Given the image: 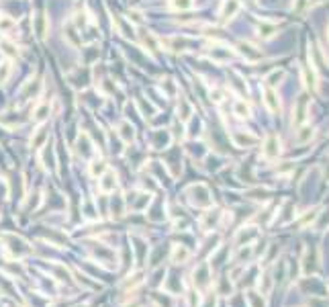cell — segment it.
<instances>
[{
    "label": "cell",
    "mask_w": 329,
    "mask_h": 307,
    "mask_svg": "<svg viewBox=\"0 0 329 307\" xmlns=\"http://www.w3.org/2000/svg\"><path fill=\"white\" fill-rule=\"evenodd\" d=\"M67 80H70V84L76 86V88H86L90 84V80H92V72H90L88 66L76 68V70H72L70 74H67Z\"/></svg>",
    "instance_id": "7a4b0ae2"
},
{
    "label": "cell",
    "mask_w": 329,
    "mask_h": 307,
    "mask_svg": "<svg viewBox=\"0 0 329 307\" xmlns=\"http://www.w3.org/2000/svg\"><path fill=\"white\" fill-rule=\"evenodd\" d=\"M0 53L4 55L6 60H15V58H19V47L13 43V41H8V39H4V41H0Z\"/></svg>",
    "instance_id": "9a60e30c"
},
{
    "label": "cell",
    "mask_w": 329,
    "mask_h": 307,
    "mask_svg": "<svg viewBox=\"0 0 329 307\" xmlns=\"http://www.w3.org/2000/svg\"><path fill=\"white\" fill-rule=\"evenodd\" d=\"M112 25H115V29L121 33L123 37L135 39V27H133V23H131L129 19H123V17L112 15Z\"/></svg>",
    "instance_id": "8992f818"
},
{
    "label": "cell",
    "mask_w": 329,
    "mask_h": 307,
    "mask_svg": "<svg viewBox=\"0 0 329 307\" xmlns=\"http://www.w3.org/2000/svg\"><path fill=\"white\" fill-rule=\"evenodd\" d=\"M107 170H109V164L105 160H94L92 164H90V174L92 176H103Z\"/></svg>",
    "instance_id": "4316f807"
},
{
    "label": "cell",
    "mask_w": 329,
    "mask_h": 307,
    "mask_svg": "<svg viewBox=\"0 0 329 307\" xmlns=\"http://www.w3.org/2000/svg\"><path fill=\"white\" fill-rule=\"evenodd\" d=\"M211 58L217 60V62H225V60H231L233 58V51L229 47H213Z\"/></svg>",
    "instance_id": "7402d4cb"
},
{
    "label": "cell",
    "mask_w": 329,
    "mask_h": 307,
    "mask_svg": "<svg viewBox=\"0 0 329 307\" xmlns=\"http://www.w3.org/2000/svg\"><path fill=\"white\" fill-rule=\"evenodd\" d=\"M117 131H119V138H121L125 143H131V142L135 140V129H133V125H131L129 121H121L119 127H117Z\"/></svg>",
    "instance_id": "4fadbf2b"
},
{
    "label": "cell",
    "mask_w": 329,
    "mask_h": 307,
    "mask_svg": "<svg viewBox=\"0 0 329 307\" xmlns=\"http://www.w3.org/2000/svg\"><path fill=\"white\" fill-rule=\"evenodd\" d=\"M278 154H280V140H278V135L270 133L268 138L264 140L262 156L266 158V160H274V158H278Z\"/></svg>",
    "instance_id": "5b68a950"
},
{
    "label": "cell",
    "mask_w": 329,
    "mask_h": 307,
    "mask_svg": "<svg viewBox=\"0 0 329 307\" xmlns=\"http://www.w3.org/2000/svg\"><path fill=\"white\" fill-rule=\"evenodd\" d=\"M190 258V250L184 248V246H174L172 250V262L180 264V262H186V260Z\"/></svg>",
    "instance_id": "44dd1931"
},
{
    "label": "cell",
    "mask_w": 329,
    "mask_h": 307,
    "mask_svg": "<svg viewBox=\"0 0 329 307\" xmlns=\"http://www.w3.org/2000/svg\"><path fill=\"white\" fill-rule=\"evenodd\" d=\"M162 90L166 93V96H170V98H174L178 94V86H176V82L172 80V78H166V80H162Z\"/></svg>",
    "instance_id": "83f0119b"
},
{
    "label": "cell",
    "mask_w": 329,
    "mask_h": 307,
    "mask_svg": "<svg viewBox=\"0 0 329 307\" xmlns=\"http://www.w3.org/2000/svg\"><path fill=\"white\" fill-rule=\"evenodd\" d=\"M41 90H43V82H41V78H35V80H29L22 84V88L19 90V100H17V105L22 107L25 102L33 100V98H37L41 94Z\"/></svg>",
    "instance_id": "6da1fadb"
},
{
    "label": "cell",
    "mask_w": 329,
    "mask_h": 307,
    "mask_svg": "<svg viewBox=\"0 0 329 307\" xmlns=\"http://www.w3.org/2000/svg\"><path fill=\"white\" fill-rule=\"evenodd\" d=\"M313 138V129L311 127H303V129H299V133H297V142L299 143H305L307 140H311Z\"/></svg>",
    "instance_id": "4dcf8cb0"
},
{
    "label": "cell",
    "mask_w": 329,
    "mask_h": 307,
    "mask_svg": "<svg viewBox=\"0 0 329 307\" xmlns=\"http://www.w3.org/2000/svg\"><path fill=\"white\" fill-rule=\"evenodd\" d=\"M45 140H47V127L41 123L37 127V131L33 133V138H31V147H33V150H39V147L45 143Z\"/></svg>",
    "instance_id": "e0dca14e"
},
{
    "label": "cell",
    "mask_w": 329,
    "mask_h": 307,
    "mask_svg": "<svg viewBox=\"0 0 329 307\" xmlns=\"http://www.w3.org/2000/svg\"><path fill=\"white\" fill-rule=\"evenodd\" d=\"M17 27V21L13 17H6V15H0V33H10Z\"/></svg>",
    "instance_id": "f1b7e54d"
},
{
    "label": "cell",
    "mask_w": 329,
    "mask_h": 307,
    "mask_svg": "<svg viewBox=\"0 0 329 307\" xmlns=\"http://www.w3.org/2000/svg\"><path fill=\"white\" fill-rule=\"evenodd\" d=\"M258 237V227H241L240 234L235 237V244H241L243 240L249 242V240H256Z\"/></svg>",
    "instance_id": "d6986e66"
},
{
    "label": "cell",
    "mask_w": 329,
    "mask_h": 307,
    "mask_svg": "<svg viewBox=\"0 0 329 307\" xmlns=\"http://www.w3.org/2000/svg\"><path fill=\"white\" fill-rule=\"evenodd\" d=\"M195 6V0H168L170 10H190Z\"/></svg>",
    "instance_id": "603a6c76"
},
{
    "label": "cell",
    "mask_w": 329,
    "mask_h": 307,
    "mask_svg": "<svg viewBox=\"0 0 329 307\" xmlns=\"http://www.w3.org/2000/svg\"><path fill=\"white\" fill-rule=\"evenodd\" d=\"M258 31H260V37L270 39V37L278 31V27H276V25H272V23H260V25H258Z\"/></svg>",
    "instance_id": "d4e9b609"
},
{
    "label": "cell",
    "mask_w": 329,
    "mask_h": 307,
    "mask_svg": "<svg viewBox=\"0 0 329 307\" xmlns=\"http://www.w3.org/2000/svg\"><path fill=\"white\" fill-rule=\"evenodd\" d=\"M33 31H35V37L39 41L47 39V33H49V19L45 17V13H35L33 17Z\"/></svg>",
    "instance_id": "277c9868"
},
{
    "label": "cell",
    "mask_w": 329,
    "mask_h": 307,
    "mask_svg": "<svg viewBox=\"0 0 329 307\" xmlns=\"http://www.w3.org/2000/svg\"><path fill=\"white\" fill-rule=\"evenodd\" d=\"M231 138H233V142H235L237 147H249V145L258 143V138H256V135L245 133V131H235Z\"/></svg>",
    "instance_id": "8fae6325"
},
{
    "label": "cell",
    "mask_w": 329,
    "mask_h": 307,
    "mask_svg": "<svg viewBox=\"0 0 329 307\" xmlns=\"http://www.w3.org/2000/svg\"><path fill=\"white\" fill-rule=\"evenodd\" d=\"M192 115H195V107L190 105V100H186V98H180V102H178V117H180V121H188Z\"/></svg>",
    "instance_id": "2e32d148"
},
{
    "label": "cell",
    "mask_w": 329,
    "mask_h": 307,
    "mask_svg": "<svg viewBox=\"0 0 329 307\" xmlns=\"http://www.w3.org/2000/svg\"><path fill=\"white\" fill-rule=\"evenodd\" d=\"M78 152H80L82 156H90L94 150H92V143H90V138L88 133H80V138H78Z\"/></svg>",
    "instance_id": "ffe728a7"
},
{
    "label": "cell",
    "mask_w": 329,
    "mask_h": 307,
    "mask_svg": "<svg viewBox=\"0 0 329 307\" xmlns=\"http://www.w3.org/2000/svg\"><path fill=\"white\" fill-rule=\"evenodd\" d=\"M10 74H13V62L10 60L0 62V84H6Z\"/></svg>",
    "instance_id": "cb8c5ba5"
},
{
    "label": "cell",
    "mask_w": 329,
    "mask_h": 307,
    "mask_svg": "<svg viewBox=\"0 0 329 307\" xmlns=\"http://www.w3.org/2000/svg\"><path fill=\"white\" fill-rule=\"evenodd\" d=\"M237 51H240L247 62H258L260 58H262V51H260L256 45L247 43V41H240V43H237Z\"/></svg>",
    "instance_id": "ba28073f"
},
{
    "label": "cell",
    "mask_w": 329,
    "mask_h": 307,
    "mask_svg": "<svg viewBox=\"0 0 329 307\" xmlns=\"http://www.w3.org/2000/svg\"><path fill=\"white\" fill-rule=\"evenodd\" d=\"M282 76H285V74H282V72H272L268 78H266V86H270V88H274L280 80H282Z\"/></svg>",
    "instance_id": "1f68e13d"
},
{
    "label": "cell",
    "mask_w": 329,
    "mask_h": 307,
    "mask_svg": "<svg viewBox=\"0 0 329 307\" xmlns=\"http://www.w3.org/2000/svg\"><path fill=\"white\" fill-rule=\"evenodd\" d=\"M49 115H51V105H49V102H39L37 109L33 111V121L41 125V123L47 121Z\"/></svg>",
    "instance_id": "7c38bea8"
},
{
    "label": "cell",
    "mask_w": 329,
    "mask_h": 307,
    "mask_svg": "<svg viewBox=\"0 0 329 307\" xmlns=\"http://www.w3.org/2000/svg\"><path fill=\"white\" fill-rule=\"evenodd\" d=\"M170 142H172V135L166 129H157L152 135V147H155V150H164V147L170 145Z\"/></svg>",
    "instance_id": "9c48e42d"
},
{
    "label": "cell",
    "mask_w": 329,
    "mask_h": 307,
    "mask_svg": "<svg viewBox=\"0 0 329 307\" xmlns=\"http://www.w3.org/2000/svg\"><path fill=\"white\" fill-rule=\"evenodd\" d=\"M131 23H135V25H141L143 23V15L139 13V10H129V17H127Z\"/></svg>",
    "instance_id": "836d02e7"
},
{
    "label": "cell",
    "mask_w": 329,
    "mask_h": 307,
    "mask_svg": "<svg viewBox=\"0 0 329 307\" xmlns=\"http://www.w3.org/2000/svg\"><path fill=\"white\" fill-rule=\"evenodd\" d=\"M237 13H240V0H225L223 6H221V19H223V23L233 19Z\"/></svg>",
    "instance_id": "30bf717a"
},
{
    "label": "cell",
    "mask_w": 329,
    "mask_h": 307,
    "mask_svg": "<svg viewBox=\"0 0 329 307\" xmlns=\"http://www.w3.org/2000/svg\"><path fill=\"white\" fill-rule=\"evenodd\" d=\"M115 189H117V174L112 172V170H107L98 180V190L103 192V195H109V192H112Z\"/></svg>",
    "instance_id": "52a82bcc"
},
{
    "label": "cell",
    "mask_w": 329,
    "mask_h": 307,
    "mask_svg": "<svg viewBox=\"0 0 329 307\" xmlns=\"http://www.w3.org/2000/svg\"><path fill=\"white\" fill-rule=\"evenodd\" d=\"M143 45L150 49V53H157V51H160V43H157V39L154 35H150V33H143Z\"/></svg>",
    "instance_id": "f546056e"
},
{
    "label": "cell",
    "mask_w": 329,
    "mask_h": 307,
    "mask_svg": "<svg viewBox=\"0 0 329 307\" xmlns=\"http://www.w3.org/2000/svg\"><path fill=\"white\" fill-rule=\"evenodd\" d=\"M233 113H235V115L240 117V119H245V117H249V113H252V111H249V105H247V102L240 98V100L235 102V107H233Z\"/></svg>",
    "instance_id": "484cf974"
},
{
    "label": "cell",
    "mask_w": 329,
    "mask_h": 307,
    "mask_svg": "<svg viewBox=\"0 0 329 307\" xmlns=\"http://www.w3.org/2000/svg\"><path fill=\"white\" fill-rule=\"evenodd\" d=\"M209 96H211V100H213V102H223V96H225V93H223L221 88H211Z\"/></svg>",
    "instance_id": "d6a6232c"
},
{
    "label": "cell",
    "mask_w": 329,
    "mask_h": 307,
    "mask_svg": "<svg viewBox=\"0 0 329 307\" xmlns=\"http://www.w3.org/2000/svg\"><path fill=\"white\" fill-rule=\"evenodd\" d=\"M264 100H266V107L272 113H278L280 111V100H278V96L274 93V88H270V86L264 88Z\"/></svg>",
    "instance_id": "5bb4252c"
},
{
    "label": "cell",
    "mask_w": 329,
    "mask_h": 307,
    "mask_svg": "<svg viewBox=\"0 0 329 307\" xmlns=\"http://www.w3.org/2000/svg\"><path fill=\"white\" fill-rule=\"evenodd\" d=\"M64 35L72 45H82V37H78V27L74 25V23H67V25L64 27Z\"/></svg>",
    "instance_id": "ac0fdd59"
},
{
    "label": "cell",
    "mask_w": 329,
    "mask_h": 307,
    "mask_svg": "<svg viewBox=\"0 0 329 307\" xmlns=\"http://www.w3.org/2000/svg\"><path fill=\"white\" fill-rule=\"evenodd\" d=\"M188 195L192 199V203L198 205V207H209L211 205V197H209V189L205 185H195L188 189Z\"/></svg>",
    "instance_id": "3957f363"
}]
</instances>
